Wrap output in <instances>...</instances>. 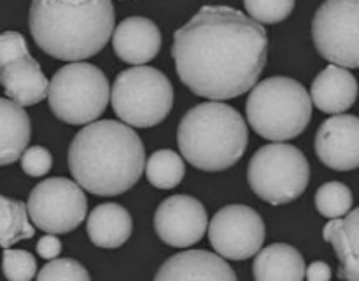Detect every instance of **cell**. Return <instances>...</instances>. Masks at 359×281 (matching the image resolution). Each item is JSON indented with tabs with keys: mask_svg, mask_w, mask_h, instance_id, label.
<instances>
[{
	"mask_svg": "<svg viewBox=\"0 0 359 281\" xmlns=\"http://www.w3.org/2000/svg\"><path fill=\"white\" fill-rule=\"evenodd\" d=\"M269 37L262 23L228 6H203L174 34L172 56L179 79L210 100H231L258 82Z\"/></svg>",
	"mask_w": 359,
	"mask_h": 281,
	"instance_id": "1",
	"label": "cell"
},
{
	"mask_svg": "<svg viewBox=\"0 0 359 281\" xmlns=\"http://www.w3.org/2000/svg\"><path fill=\"white\" fill-rule=\"evenodd\" d=\"M146 150L135 129L118 121H93L69 147L74 180L95 196H119L140 180Z\"/></svg>",
	"mask_w": 359,
	"mask_h": 281,
	"instance_id": "2",
	"label": "cell"
},
{
	"mask_svg": "<svg viewBox=\"0 0 359 281\" xmlns=\"http://www.w3.org/2000/svg\"><path fill=\"white\" fill-rule=\"evenodd\" d=\"M111 0H32L28 27L35 44L56 59L98 55L114 30Z\"/></svg>",
	"mask_w": 359,
	"mask_h": 281,
	"instance_id": "3",
	"label": "cell"
},
{
	"mask_svg": "<svg viewBox=\"0 0 359 281\" xmlns=\"http://www.w3.org/2000/svg\"><path fill=\"white\" fill-rule=\"evenodd\" d=\"M249 142L244 117L221 101H205L184 114L177 143L188 163L202 171H224L242 159Z\"/></svg>",
	"mask_w": 359,
	"mask_h": 281,
	"instance_id": "4",
	"label": "cell"
},
{
	"mask_svg": "<svg viewBox=\"0 0 359 281\" xmlns=\"http://www.w3.org/2000/svg\"><path fill=\"white\" fill-rule=\"evenodd\" d=\"M251 128L272 142H286L305 131L312 119V100L291 77H269L255 84L245 103Z\"/></svg>",
	"mask_w": 359,
	"mask_h": 281,
	"instance_id": "5",
	"label": "cell"
},
{
	"mask_svg": "<svg viewBox=\"0 0 359 281\" xmlns=\"http://www.w3.org/2000/svg\"><path fill=\"white\" fill-rule=\"evenodd\" d=\"M111 103L114 114L125 124L153 128L170 114L174 87L168 77L158 69L135 65L116 77Z\"/></svg>",
	"mask_w": 359,
	"mask_h": 281,
	"instance_id": "6",
	"label": "cell"
},
{
	"mask_svg": "<svg viewBox=\"0 0 359 281\" xmlns=\"http://www.w3.org/2000/svg\"><path fill=\"white\" fill-rule=\"evenodd\" d=\"M49 108L67 124H90L109 103V80L98 66L72 62L53 75L48 87Z\"/></svg>",
	"mask_w": 359,
	"mask_h": 281,
	"instance_id": "7",
	"label": "cell"
},
{
	"mask_svg": "<svg viewBox=\"0 0 359 281\" xmlns=\"http://www.w3.org/2000/svg\"><path fill=\"white\" fill-rule=\"evenodd\" d=\"M311 166L305 154L294 145L276 142L256 150L249 161L248 180L252 192L269 205L297 201L305 192Z\"/></svg>",
	"mask_w": 359,
	"mask_h": 281,
	"instance_id": "8",
	"label": "cell"
},
{
	"mask_svg": "<svg viewBox=\"0 0 359 281\" xmlns=\"http://www.w3.org/2000/svg\"><path fill=\"white\" fill-rule=\"evenodd\" d=\"M312 41L333 65L359 69V0H325L312 20Z\"/></svg>",
	"mask_w": 359,
	"mask_h": 281,
	"instance_id": "9",
	"label": "cell"
},
{
	"mask_svg": "<svg viewBox=\"0 0 359 281\" xmlns=\"http://www.w3.org/2000/svg\"><path fill=\"white\" fill-rule=\"evenodd\" d=\"M27 210L35 227L49 234H65L86 219L88 201L77 182L53 177L35 185Z\"/></svg>",
	"mask_w": 359,
	"mask_h": 281,
	"instance_id": "10",
	"label": "cell"
},
{
	"mask_svg": "<svg viewBox=\"0 0 359 281\" xmlns=\"http://www.w3.org/2000/svg\"><path fill=\"white\" fill-rule=\"evenodd\" d=\"M209 241L221 257L245 261L262 250L265 222L251 206H224L210 220Z\"/></svg>",
	"mask_w": 359,
	"mask_h": 281,
	"instance_id": "11",
	"label": "cell"
},
{
	"mask_svg": "<svg viewBox=\"0 0 359 281\" xmlns=\"http://www.w3.org/2000/svg\"><path fill=\"white\" fill-rule=\"evenodd\" d=\"M207 224V210L193 196H172L160 203L154 213L158 238L174 248H188L198 243L205 234Z\"/></svg>",
	"mask_w": 359,
	"mask_h": 281,
	"instance_id": "12",
	"label": "cell"
},
{
	"mask_svg": "<svg viewBox=\"0 0 359 281\" xmlns=\"http://www.w3.org/2000/svg\"><path fill=\"white\" fill-rule=\"evenodd\" d=\"M316 154L325 166L335 171L359 168V117L339 114L319 126L314 142Z\"/></svg>",
	"mask_w": 359,
	"mask_h": 281,
	"instance_id": "13",
	"label": "cell"
},
{
	"mask_svg": "<svg viewBox=\"0 0 359 281\" xmlns=\"http://www.w3.org/2000/svg\"><path fill=\"white\" fill-rule=\"evenodd\" d=\"M112 48H114L116 56L130 65L149 63L160 52V28L147 17H126L116 27L112 34Z\"/></svg>",
	"mask_w": 359,
	"mask_h": 281,
	"instance_id": "14",
	"label": "cell"
},
{
	"mask_svg": "<svg viewBox=\"0 0 359 281\" xmlns=\"http://www.w3.org/2000/svg\"><path fill=\"white\" fill-rule=\"evenodd\" d=\"M0 84L13 101L30 107L48 98L49 80L32 55L20 56L0 66Z\"/></svg>",
	"mask_w": 359,
	"mask_h": 281,
	"instance_id": "15",
	"label": "cell"
},
{
	"mask_svg": "<svg viewBox=\"0 0 359 281\" xmlns=\"http://www.w3.org/2000/svg\"><path fill=\"white\" fill-rule=\"evenodd\" d=\"M358 98V80L347 69L328 65L314 79L311 100L326 114H340L349 110Z\"/></svg>",
	"mask_w": 359,
	"mask_h": 281,
	"instance_id": "16",
	"label": "cell"
},
{
	"mask_svg": "<svg viewBox=\"0 0 359 281\" xmlns=\"http://www.w3.org/2000/svg\"><path fill=\"white\" fill-rule=\"evenodd\" d=\"M156 280H237L233 269L216 254L188 250L174 255L161 264Z\"/></svg>",
	"mask_w": 359,
	"mask_h": 281,
	"instance_id": "17",
	"label": "cell"
},
{
	"mask_svg": "<svg viewBox=\"0 0 359 281\" xmlns=\"http://www.w3.org/2000/svg\"><path fill=\"white\" fill-rule=\"evenodd\" d=\"M325 241L333 245L339 259V278L359 280V206L346 219H332L323 229Z\"/></svg>",
	"mask_w": 359,
	"mask_h": 281,
	"instance_id": "18",
	"label": "cell"
},
{
	"mask_svg": "<svg viewBox=\"0 0 359 281\" xmlns=\"http://www.w3.org/2000/svg\"><path fill=\"white\" fill-rule=\"evenodd\" d=\"M88 236L100 248H119L128 241L133 231V220L128 210L118 203L98 205L88 217Z\"/></svg>",
	"mask_w": 359,
	"mask_h": 281,
	"instance_id": "19",
	"label": "cell"
},
{
	"mask_svg": "<svg viewBox=\"0 0 359 281\" xmlns=\"http://www.w3.org/2000/svg\"><path fill=\"white\" fill-rule=\"evenodd\" d=\"M30 117L16 101L0 98V166L16 163L30 142Z\"/></svg>",
	"mask_w": 359,
	"mask_h": 281,
	"instance_id": "20",
	"label": "cell"
},
{
	"mask_svg": "<svg viewBox=\"0 0 359 281\" xmlns=\"http://www.w3.org/2000/svg\"><path fill=\"white\" fill-rule=\"evenodd\" d=\"M255 280H304L305 261L300 252L286 243H273L256 254Z\"/></svg>",
	"mask_w": 359,
	"mask_h": 281,
	"instance_id": "21",
	"label": "cell"
},
{
	"mask_svg": "<svg viewBox=\"0 0 359 281\" xmlns=\"http://www.w3.org/2000/svg\"><path fill=\"white\" fill-rule=\"evenodd\" d=\"M34 234L35 229L30 224L27 205L0 196V247L11 248L18 241L34 238Z\"/></svg>",
	"mask_w": 359,
	"mask_h": 281,
	"instance_id": "22",
	"label": "cell"
},
{
	"mask_svg": "<svg viewBox=\"0 0 359 281\" xmlns=\"http://www.w3.org/2000/svg\"><path fill=\"white\" fill-rule=\"evenodd\" d=\"M144 170H146L147 180L156 189L177 187L186 173L182 157L170 149H161L151 154Z\"/></svg>",
	"mask_w": 359,
	"mask_h": 281,
	"instance_id": "23",
	"label": "cell"
},
{
	"mask_svg": "<svg viewBox=\"0 0 359 281\" xmlns=\"http://www.w3.org/2000/svg\"><path fill=\"white\" fill-rule=\"evenodd\" d=\"M316 208L326 219H340L353 210V192L342 182H326L316 192Z\"/></svg>",
	"mask_w": 359,
	"mask_h": 281,
	"instance_id": "24",
	"label": "cell"
},
{
	"mask_svg": "<svg viewBox=\"0 0 359 281\" xmlns=\"http://www.w3.org/2000/svg\"><path fill=\"white\" fill-rule=\"evenodd\" d=\"M249 17L258 23L273 24L291 16L294 0H244Z\"/></svg>",
	"mask_w": 359,
	"mask_h": 281,
	"instance_id": "25",
	"label": "cell"
},
{
	"mask_svg": "<svg viewBox=\"0 0 359 281\" xmlns=\"http://www.w3.org/2000/svg\"><path fill=\"white\" fill-rule=\"evenodd\" d=\"M2 271L7 280L27 281L37 276V262L32 254L25 250L6 248L2 257Z\"/></svg>",
	"mask_w": 359,
	"mask_h": 281,
	"instance_id": "26",
	"label": "cell"
},
{
	"mask_svg": "<svg viewBox=\"0 0 359 281\" xmlns=\"http://www.w3.org/2000/svg\"><path fill=\"white\" fill-rule=\"evenodd\" d=\"M39 280H90V273L74 259H51L49 264L39 271Z\"/></svg>",
	"mask_w": 359,
	"mask_h": 281,
	"instance_id": "27",
	"label": "cell"
},
{
	"mask_svg": "<svg viewBox=\"0 0 359 281\" xmlns=\"http://www.w3.org/2000/svg\"><path fill=\"white\" fill-rule=\"evenodd\" d=\"M21 168L28 177H44L53 168L51 152L41 145L25 149L21 154Z\"/></svg>",
	"mask_w": 359,
	"mask_h": 281,
	"instance_id": "28",
	"label": "cell"
},
{
	"mask_svg": "<svg viewBox=\"0 0 359 281\" xmlns=\"http://www.w3.org/2000/svg\"><path fill=\"white\" fill-rule=\"evenodd\" d=\"M25 55H30V51H28L27 41H25L23 35L18 34V31H4V34H0V66Z\"/></svg>",
	"mask_w": 359,
	"mask_h": 281,
	"instance_id": "29",
	"label": "cell"
},
{
	"mask_svg": "<svg viewBox=\"0 0 359 281\" xmlns=\"http://www.w3.org/2000/svg\"><path fill=\"white\" fill-rule=\"evenodd\" d=\"M37 254L39 257L51 261L62 254V241L55 236V234H48V236L41 238L37 243Z\"/></svg>",
	"mask_w": 359,
	"mask_h": 281,
	"instance_id": "30",
	"label": "cell"
},
{
	"mask_svg": "<svg viewBox=\"0 0 359 281\" xmlns=\"http://www.w3.org/2000/svg\"><path fill=\"white\" fill-rule=\"evenodd\" d=\"M305 278L311 281H328L332 280V269L326 262H312L309 268H305Z\"/></svg>",
	"mask_w": 359,
	"mask_h": 281,
	"instance_id": "31",
	"label": "cell"
}]
</instances>
